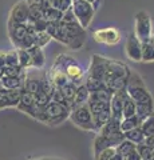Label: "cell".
<instances>
[{
  "label": "cell",
  "instance_id": "36",
  "mask_svg": "<svg viewBox=\"0 0 154 160\" xmlns=\"http://www.w3.org/2000/svg\"><path fill=\"white\" fill-rule=\"evenodd\" d=\"M142 62H154V48L150 43H142Z\"/></svg>",
  "mask_w": 154,
  "mask_h": 160
},
{
  "label": "cell",
  "instance_id": "48",
  "mask_svg": "<svg viewBox=\"0 0 154 160\" xmlns=\"http://www.w3.org/2000/svg\"><path fill=\"white\" fill-rule=\"evenodd\" d=\"M4 76V66H0V79Z\"/></svg>",
  "mask_w": 154,
  "mask_h": 160
},
{
  "label": "cell",
  "instance_id": "19",
  "mask_svg": "<svg viewBox=\"0 0 154 160\" xmlns=\"http://www.w3.org/2000/svg\"><path fill=\"white\" fill-rule=\"evenodd\" d=\"M141 120L137 115L130 118H122L121 119V123H119V129L121 132H126V131H130V129H134L137 127H141Z\"/></svg>",
  "mask_w": 154,
  "mask_h": 160
},
{
  "label": "cell",
  "instance_id": "34",
  "mask_svg": "<svg viewBox=\"0 0 154 160\" xmlns=\"http://www.w3.org/2000/svg\"><path fill=\"white\" fill-rule=\"evenodd\" d=\"M50 102H51L50 95H47L44 91H42V89L34 95V103H35L36 106H39V107H46Z\"/></svg>",
  "mask_w": 154,
  "mask_h": 160
},
{
  "label": "cell",
  "instance_id": "10",
  "mask_svg": "<svg viewBox=\"0 0 154 160\" xmlns=\"http://www.w3.org/2000/svg\"><path fill=\"white\" fill-rule=\"evenodd\" d=\"M8 20H11L15 24H28L29 23V11H28L26 0H20V2L13 4L11 11H9Z\"/></svg>",
  "mask_w": 154,
  "mask_h": 160
},
{
  "label": "cell",
  "instance_id": "27",
  "mask_svg": "<svg viewBox=\"0 0 154 160\" xmlns=\"http://www.w3.org/2000/svg\"><path fill=\"white\" fill-rule=\"evenodd\" d=\"M119 123H121V120L111 118V119L105 124V126H103L101 129H99L98 133H101V135H111V133L119 132V131H121V129H119Z\"/></svg>",
  "mask_w": 154,
  "mask_h": 160
},
{
  "label": "cell",
  "instance_id": "52",
  "mask_svg": "<svg viewBox=\"0 0 154 160\" xmlns=\"http://www.w3.org/2000/svg\"><path fill=\"white\" fill-rule=\"evenodd\" d=\"M150 160H154V151H153V155H151V158H150Z\"/></svg>",
  "mask_w": 154,
  "mask_h": 160
},
{
  "label": "cell",
  "instance_id": "20",
  "mask_svg": "<svg viewBox=\"0 0 154 160\" xmlns=\"http://www.w3.org/2000/svg\"><path fill=\"white\" fill-rule=\"evenodd\" d=\"M34 95L32 93H28L26 91L22 89V95H20V100H19V104H18V109H20L22 112H26L28 113L31 107L34 106Z\"/></svg>",
  "mask_w": 154,
  "mask_h": 160
},
{
  "label": "cell",
  "instance_id": "51",
  "mask_svg": "<svg viewBox=\"0 0 154 160\" xmlns=\"http://www.w3.org/2000/svg\"><path fill=\"white\" fill-rule=\"evenodd\" d=\"M48 160H63V159H55V158H50Z\"/></svg>",
  "mask_w": 154,
  "mask_h": 160
},
{
  "label": "cell",
  "instance_id": "13",
  "mask_svg": "<svg viewBox=\"0 0 154 160\" xmlns=\"http://www.w3.org/2000/svg\"><path fill=\"white\" fill-rule=\"evenodd\" d=\"M107 58H103L101 55H93L91 63H90V71H88V76H91L97 80L103 82L107 66Z\"/></svg>",
  "mask_w": 154,
  "mask_h": 160
},
{
  "label": "cell",
  "instance_id": "41",
  "mask_svg": "<svg viewBox=\"0 0 154 160\" xmlns=\"http://www.w3.org/2000/svg\"><path fill=\"white\" fill-rule=\"evenodd\" d=\"M50 6L61 12H66L68 8H71V4H68L66 0H50Z\"/></svg>",
  "mask_w": 154,
  "mask_h": 160
},
{
  "label": "cell",
  "instance_id": "44",
  "mask_svg": "<svg viewBox=\"0 0 154 160\" xmlns=\"http://www.w3.org/2000/svg\"><path fill=\"white\" fill-rule=\"evenodd\" d=\"M123 160H142V159H141V156H140V153H138L137 149H133L127 156L123 158Z\"/></svg>",
  "mask_w": 154,
  "mask_h": 160
},
{
  "label": "cell",
  "instance_id": "55",
  "mask_svg": "<svg viewBox=\"0 0 154 160\" xmlns=\"http://www.w3.org/2000/svg\"><path fill=\"white\" fill-rule=\"evenodd\" d=\"M47 2H50V0H47Z\"/></svg>",
  "mask_w": 154,
  "mask_h": 160
},
{
  "label": "cell",
  "instance_id": "4",
  "mask_svg": "<svg viewBox=\"0 0 154 160\" xmlns=\"http://www.w3.org/2000/svg\"><path fill=\"white\" fill-rule=\"evenodd\" d=\"M68 119H70L77 127L83 129V131H95V126H94L93 116H91L90 109H88L87 103L74 106L70 109Z\"/></svg>",
  "mask_w": 154,
  "mask_h": 160
},
{
  "label": "cell",
  "instance_id": "11",
  "mask_svg": "<svg viewBox=\"0 0 154 160\" xmlns=\"http://www.w3.org/2000/svg\"><path fill=\"white\" fill-rule=\"evenodd\" d=\"M7 29H8V36L11 43L13 44L15 49L20 48V44L23 42L24 36L27 35L28 31V26L27 24H15L11 20L7 22Z\"/></svg>",
  "mask_w": 154,
  "mask_h": 160
},
{
  "label": "cell",
  "instance_id": "39",
  "mask_svg": "<svg viewBox=\"0 0 154 160\" xmlns=\"http://www.w3.org/2000/svg\"><path fill=\"white\" fill-rule=\"evenodd\" d=\"M50 42H51V38H50V35L46 31L36 32V36H35V47L43 48V47H46Z\"/></svg>",
  "mask_w": 154,
  "mask_h": 160
},
{
  "label": "cell",
  "instance_id": "42",
  "mask_svg": "<svg viewBox=\"0 0 154 160\" xmlns=\"http://www.w3.org/2000/svg\"><path fill=\"white\" fill-rule=\"evenodd\" d=\"M114 155H115V148H107L105 151H102L94 160H110Z\"/></svg>",
  "mask_w": 154,
  "mask_h": 160
},
{
  "label": "cell",
  "instance_id": "2",
  "mask_svg": "<svg viewBox=\"0 0 154 160\" xmlns=\"http://www.w3.org/2000/svg\"><path fill=\"white\" fill-rule=\"evenodd\" d=\"M125 91L127 93V96L133 99V102L135 104H154L150 92L147 91L142 78L137 72L130 71Z\"/></svg>",
  "mask_w": 154,
  "mask_h": 160
},
{
  "label": "cell",
  "instance_id": "45",
  "mask_svg": "<svg viewBox=\"0 0 154 160\" xmlns=\"http://www.w3.org/2000/svg\"><path fill=\"white\" fill-rule=\"evenodd\" d=\"M4 60H6V53L0 51V66H4Z\"/></svg>",
  "mask_w": 154,
  "mask_h": 160
},
{
  "label": "cell",
  "instance_id": "40",
  "mask_svg": "<svg viewBox=\"0 0 154 160\" xmlns=\"http://www.w3.org/2000/svg\"><path fill=\"white\" fill-rule=\"evenodd\" d=\"M51 102L63 104V106H66L68 109H71L70 104L66 102V99H64V96L62 95V92H61V89H59V88H54V91H52V93H51Z\"/></svg>",
  "mask_w": 154,
  "mask_h": 160
},
{
  "label": "cell",
  "instance_id": "53",
  "mask_svg": "<svg viewBox=\"0 0 154 160\" xmlns=\"http://www.w3.org/2000/svg\"><path fill=\"white\" fill-rule=\"evenodd\" d=\"M66 2H67L68 4H71V3H72V0H66Z\"/></svg>",
  "mask_w": 154,
  "mask_h": 160
},
{
  "label": "cell",
  "instance_id": "18",
  "mask_svg": "<svg viewBox=\"0 0 154 160\" xmlns=\"http://www.w3.org/2000/svg\"><path fill=\"white\" fill-rule=\"evenodd\" d=\"M29 55H31V60H32V68L36 69H42L46 64V58L43 53V48H38V47H32L28 49Z\"/></svg>",
  "mask_w": 154,
  "mask_h": 160
},
{
  "label": "cell",
  "instance_id": "12",
  "mask_svg": "<svg viewBox=\"0 0 154 160\" xmlns=\"http://www.w3.org/2000/svg\"><path fill=\"white\" fill-rule=\"evenodd\" d=\"M125 51L127 58L133 62H142V43L138 40V38L134 35V32H130L126 40Z\"/></svg>",
  "mask_w": 154,
  "mask_h": 160
},
{
  "label": "cell",
  "instance_id": "17",
  "mask_svg": "<svg viewBox=\"0 0 154 160\" xmlns=\"http://www.w3.org/2000/svg\"><path fill=\"white\" fill-rule=\"evenodd\" d=\"M24 78H8L3 76L0 79V87L7 91H16V89H23Z\"/></svg>",
  "mask_w": 154,
  "mask_h": 160
},
{
  "label": "cell",
  "instance_id": "31",
  "mask_svg": "<svg viewBox=\"0 0 154 160\" xmlns=\"http://www.w3.org/2000/svg\"><path fill=\"white\" fill-rule=\"evenodd\" d=\"M83 84L86 86L87 91L90 92V93L97 92L98 89H101L103 86H105V83H103V82H101V80H97V79H94V78H91V76H88V75H87V78L84 79Z\"/></svg>",
  "mask_w": 154,
  "mask_h": 160
},
{
  "label": "cell",
  "instance_id": "29",
  "mask_svg": "<svg viewBox=\"0 0 154 160\" xmlns=\"http://www.w3.org/2000/svg\"><path fill=\"white\" fill-rule=\"evenodd\" d=\"M111 96H113V92L106 86H103L101 89H98L97 92L90 93V99H95V100H99V102H105V103L110 102Z\"/></svg>",
  "mask_w": 154,
  "mask_h": 160
},
{
  "label": "cell",
  "instance_id": "3",
  "mask_svg": "<svg viewBox=\"0 0 154 160\" xmlns=\"http://www.w3.org/2000/svg\"><path fill=\"white\" fill-rule=\"evenodd\" d=\"M52 68L61 69L64 73L67 75V78L70 79V82L74 83L75 86L83 83V75L84 71L82 69V67L78 64V62L75 60V58L70 56L67 53H61L58 55L55 62H54Z\"/></svg>",
  "mask_w": 154,
  "mask_h": 160
},
{
  "label": "cell",
  "instance_id": "1",
  "mask_svg": "<svg viewBox=\"0 0 154 160\" xmlns=\"http://www.w3.org/2000/svg\"><path fill=\"white\" fill-rule=\"evenodd\" d=\"M55 40L64 46L70 47L71 49H79L86 40V32L79 24H67V23H58V31Z\"/></svg>",
  "mask_w": 154,
  "mask_h": 160
},
{
  "label": "cell",
  "instance_id": "54",
  "mask_svg": "<svg viewBox=\"0 0 154 160\" xmlns=\"http://www.w3.org/2000/svg\"><path fill=\"white\" fill-rule=\"evenodd\" d=\"M32 160H48V159H32Z\"/></svg>",
  "mask_w": 154,
  "mask_h": 160
},
{
  "label": "cell",
  "instance_id": "6",
  "mask_svg": "<svg viewBox=\"0 0 154 160\" xmlns=\"http://www.w3.org/2000/svg\"><path fill=\"white\" fill-rule=\"evenodd\" d=\"M71 11L75 15L79 26L83 29H86L91 24L95 11L90 3L84 2V0H72L71 3Z\"/></svg>",
  "mask_w": 154,
  "mask_h": 160
},
{
  "label": "cell",
  "instance_id": "5",
  "mask_svg": "<svg viewBox=\"0 0 154 160\" xmlns=\"http://www.w3.org/2000/svg\"><path fill=\"white\" fill-rule=\"evenodd\" d=\"M134 35L138 38L141 43H147L153 35V23L149 13L145 11H140L135 15V22H134Z\"/></svg>",
  "mask_w": 154,
  "mask_h": 160
},
{
  "label": "cell",
  "instance_id": "15",
  "mask_svg": "<svg viewBox=\"0 0 154 160\" xmlns=\"http://www.w3.org/2000/svg\"><path fill=\"white\" fill-rule=\"evenodd\" d=\"M40 89H42L40 76H36V75L26 72V78H24V82H23V91L35 95L38 91H40Z\"/></svg>",
  "mask_w": 154,
  "mask_h": 160
},
{
  "label": "cell",
  "instance_id": "50",
  "mask_svg": "<svg viewBox=\"0 0 154 160\" xmlns=\"http://www.w3.org/2000/svg\"><path fill=\"white\" fill-rule=\"evenodd\" d=\"M84 2H87V3H90V4H93L94 2H95V0H84Z\"/></svg>",
  "mask_w": 154,
  "mask_h": 160
},
{
  "label": "cell",
  "instance_id": "47",
  "mask_svg": "<svg viewBox=\"0 0 154 160\" xmlns=\"http://www.w3.org/2000/svg\"><path fill=\"white\" fill-rule=\"evenodd\" d=\"M110 160H123V158H122V156H119L118 153H115V155H114V156H113Z\"/></svg>",
  "mask_w": 154,
  "mask_h": 160
},
{
  "label": "cell",
  "instance_id": "23",
  "mask_svg": "<svg viewBox=\"0 0 154 160\" xmlns=\"http://www.w3.org/2000/svg\"><path fill=\"white\" fill-rule=\"evenodd\" d=\"M88 98H90V92L87 91L86 86L82 83L77 87V92H75V98H74L72 104L74 106H79V104H86L88 102ZM72 106V107H74Z\"/></svg>",
  "mask_w": 154,
  "mask_h": 160
},
{
  "label": "cell",
  "instance_id": "46",
  "mask_svg": "<svg viewBox=\"0 0 154 160\" xmlns=\"http://www.w3.org/2000/svg\"><path fill=\"white\" fill-rule=\"evenodd\" d=\"M99 4H101V0H95L91 6H93V8H94V11H97V9L99 8Z\"/></svg>",
  "mask_w": 154,
  "mask_h": 160
},
{
  "label": "cell",
  "instance_id": "16",
  "mask_svg": "<svg viewBox=\"0 0 154 160\" xmlns=\"http://www.w3.org/2000/svg\"><path fill=\"white\" fill-rule=\"evenodd\" d=\"M48 73V78L51 80L52 86L55 88L61 89L63 86H66L67 83H70V79L67 78V75L64 73L61 69H56V68H51V71L47 72Z\"/></svg>",
  "mask_w": 154,
  "mask_h": 160
},
{
  "label": "cell",
  "instance_id": "35",
  "mask_svg": "<svg viewBox=\"0 0 154 160\" xmlns=\"http://www.w3.org/2000/svg\"><path fill=\"white\" fill-rule=\"evenodd\" d=\"M4 76L26 78V69H23L20 67H4Z\"/></svg>",
  "mask_w": 154,
  "mask_h": 160
},
{
  "label": "cell",
  "instance_id": "49",
  "mask_svg": "<svg viewBox=\"0 0 154 160\" xmlns=\"http://www.w3.org/2000/svg\"><path fill=\"white\" fill-rule=\"evenodd\" d=\"M149 43H150V46H151V47L154 48V36H153V38H151L150 40H149Z\"/></svg>",
  "mask_w": 154,
  "mask_h": 160
},
{
  "label": "cell",
  "instance_id": "38",
  "mask_svg": "<svg viewBox=\"0 0 154 160\" xmlns=\"http://www.w3.org/2000/svg\"><path fill=\"white\" fill-rule=\"evenodd\" d=\"M135 149L138 151V153H140V156L142 160H150L151 155H153V151L154 149L150 148L149 146H146L145 143H141V144H137Z\"/></svg>",
  "mask_w": 154,
  "mask_h": 160
},
{
  "label": "cell",
  "instance_id": "32",
  "mask_svg": "<svg viewBox=\"0 0 154 160\" xmlns=\"http://www.w3.org/2000/svg\"><path fill=\"white\" fill-rule=\"evenodd\" d=\"M141 129H142V133L145 138L154 136V115H151V116H149L147 119L143 120L141 123Z\"/></svg>",
  "mask_w": 154,
  "mask_h": 160
},
{
  "label": "cell",
  "instance_id": "14",
  "mask_svg": "<svg viewBox=\"0 0 154 160\" xmlns=\"http://www.w3.org/2000/svg\"><path fill=\"white\" fill-rule=\"evenodd\" d=\"M126 96V91L125 89H121V91H117L113 93V96L110 99V111H111V118L121 120L122 119V108H123V100Z\"/></svg>",
  "mask_w": 154,
  "mask_h": 160
},
{
  "label": "cell",
  "instance_id": "8",
  "mask_svg": "<svg viewBox=\"0 0 154 160\" xmlns=\"http://www.w3.org/2000/svg\"><path fill=\"white\" fill-rule=\"evenodd\" d=\"M129 73H130V68H129L125 63L109 59L103 83L109 84V83L114 82V80H118V79H126V78H129Z\"/></svg>",
  "mask_w": 154,
  "mask_h": 160
},
{
  "label": "cell",
  "instance_id": "22",
  "mask_svg": "<svg viewBox=\"0 0 154 160\" xmlns=\"http://www.w3.org/2000/svg\"><path fill=\"white\" fill-rule=\"evenodd\" d=\"M16 53H18V60H19V67L26 69V71L28 68H32V60H31V55H29L28 49L18 48Z\"/></svg>",
  "mask_w": 154,
  "mask_h": 160
},
{
  "label": "cell",
  "instance_id": "26",
  "mask_svg": "<svg viewBox=\"0 0 154 160\" xmlns=\"http://www.w3.org/2000/svg\"><path fill=\"white\" fill-rule=\"evenodd\" d=\"M77 87L78 86H75L74 83H67L66 86H63L62 88H61V92H62V95L64 96V99H66V102L70 104V107L72 108V102H74V98H75V92H77Z\"/></svg>",
  "mask_w": 154,
  "mask_h": 160
},
{
  "label": "cell",
  "instance_id": "21",
  "mask_svg": "<svg viewBox=\"0 0 154 160\" xmlns=\"http://www.w3.org/2000/svg\"><path fill=\"white\" fill-rule=\"evenodd\" d=\"M122 133H123L125 140H129L130 143L135 144V146L143 143V140H145V136H143V133H142L141 127H137V128L130 129V131H126V132H122Z\"/></svg>",
  "mask_w": 154,
  "mask_h": 160
},
{
  "label": "cell",
  "instance_id": "7",
  "mask_svg": "<svg viewBox=\"0 0 154 160\" xmlns=\"http://www.w3.org/2000/svg\"><path fill=\"white\" fill-rule=\"evenodd\" d=\"M68 115H70V109L63 104L50 102L44 107L46 124H50V126H56V124L63 123L64 120L68 119Z\"/></svg>",
  "mask_w": 154,
  "mask_h": 160
},
{
  "label": "cell",
  "instance_id": "9",
  "mask_svg": "<svg viewBox=\"0 0 154 160\" xmlns=\"http://www.w3.org/2000/svg\"><path fill=\"white\" fill-rule=\"evenodd\" d=\"M94 40L97 43L106 44V46H115L121 42V32L115 27L99 28L94 31Z\"/></svg>",
  "mask_w": 154,
  "mask_h": 160
},
{
  "label": "cell",
  "instance_id": "24",
  "mask_svg": "<svg viewBox=\"0 0 154 160\" xmlns=\"http://www.w3.org/2000/svg\"><path fill=\"white\" fill-rule=\"evenodd\" d=\"M135 115L143 122L149 116L154 115V104H135Z\"/></svg>",
  "mask_w": 154,
  "mask_h": 160
},
{
  "label": "cell",
  "instance_id": "37",
  "mask_svg": "<svg viewBox=\"0 0 154 160\" xmlns=\"http://www.w3.org/2000/svg\"><path fill=\"white\" fill-rule=\"evenodd\" d=\"M4 67H19V60L16 49L6 52V60H4Z\"/></svg>",
  "mask_w": 154,
  "mask_h": 160
},
{
  "label": "cell",
  "instance_id": "33",
  "mask_svg": "<svg viewBox=\"0 0 154 160\" xmlns=\"http://www.w3.org/2000/svg\"><path fill=\"white\" fill-rule=\"evenodd\" d=\"M135 147H137L135 144L130 143L129 140H123L121 144H118L115 147V153H118L119 156H122V158H125L133 151V149H135Z\"/></svg>",
  "mask_w": 154,
  "mask_h": 160
},
{
  "label": "cell",
  "instance_id": "28",
  "mask_svg": "<svg viewBox=\"0 0 154 160\" xmlns=\"http://www.w3.org/2000/svg\"><path fill=\"white\" fill-rule=\"evenodd\" d=\"M27 26H28L27 35L24 36L23 42L20 44V48H24V49H29V48L35 47V36H36V32H35V29L29 26V24H27Z\"/></svg>",
  "mask_w": 154,
  "mask_h": 160
},
{
  "label": "cell",
  "instance_id": "43",
  "mask_svg": "<svg viewBox=\"0 0 154 160\" xmlns=\"http://www.w3.org/2000/svg\"><path fill=\"white\" fill-rule=\"evenodd\" d=\"M62 22H63V23H67V24H77V23H78L75 15H74L72 11H71V8H68L66 12H63V19H62ZM78 24H79V23H78Z\"/></svg>",
  "mask_w": 154,
  "mask_h": 160
},
{
  "label": "cell",
  "instance_id": "25",
  "mask_svg": "<svg viewBox=\"0 0 154 160\" xmlns=\"http://www.w3.org/2000/svg\"><path fill=\"white\" fill-rule=\"evenodd\" d=\"M43 19L46 20L47 23H61L63 19V12L58 11V9L50 7L47 9H44L43 12Z\"/></svg>",
  "mask_w": 154,
  "mask_h": 160
},
{
  "label": "cell",
  "instance_id": "30",
  "mask_svg": "<svg viewBox=\"0 0 154 160\" xmlns=\"http://www.w3.org/2000/svg\"><path fill=\"white\" fill-rule=\"evenodd\" d=\"M135 115V103L133 102V99H130L127 96H125L123 100V108H122V118H130Z\"/></svg>",
  "mask_w": 154,
  "mask_h": 160
}]
</instances>
